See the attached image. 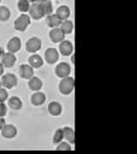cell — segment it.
<instances>
[{
	"mask_svg": "<svg viewBox=\"0 0 137 154\" xmlns=\"http://www.w3.org/2000/svg\"><path fill=\"white\" fill-rule=\"evenodd\" d=\"M75 87V80L73 77L63 78L59 82V91L62 94L69 95L73 92Z\"/></svg>",
	"mask_w": 137,
	"mask_h": 154,
	"instance_id": "1",
	"label": "cell"
},
{
	"mask_svg": "<svg viewBox=\"0 0 137 154\" xmlns=\"http://www.w3.org/2000/svg\"><path fill=\"white\" fill-rule=\"evenodd\" d=\"M30 22H31L30 17L26 14H22L15 21V24H14L15 29L20 32H24L29 26Z\"/></svg>",
	"mask_w": 137,
	"mask_h": 154,
	"instance_id": "2",
	"label": "cell"
},
{
	"mask_svg": "<svg viewBox=\"0 0 137 154\" xmlns=\"http://www.w3.org/2000/svg\"><path fill=\"white\" fill-rule=\"evenodd\" d=\"M42 45V41L41 39L38 37H33L29 38L26 43V50L29 53H35L40 50Z\"/></svg>",
	"mask_w": 137,
	"mask_h": 154,
	"instance_id": "3",
	"label": "cell"
},
{
	"mask_svg": "<svg viewBox=\"0 0 137 154\" xmlns=\"http://www.w3.org/2000/svg\"><path fill=\"white\" fill-rule=\"evenodd\" d=\"M70 72H71V68L69 65V63H67L65 62L58 63L55 69V73L57 76L61 79L69 76L70 75Z\"/></svg>",
	"mask_w": 137,
	"mask_h": 154,
	"instance_id": "4",
	"label": "cell"
},
{
	"mask_svg": "<svg viewBox=\"0 0 137 154\" xmlns=\"http://www.w3.org/2000/svg\"><path fill=\"white\" fill-rule=\"evenodd\" d=\"M1 83H2V86H4L7 89H11L17 86V79L15 75L9 73V74L3 75Z\"/></svg>",
	"mask_w": 137,
	"mask_h": 154,
	"instance_id": "5",
	"label": "cell"
},
{
	"mask_svg": "<svg viewBox=\"0 0 137 154\" xmlns=\"http://www.w3.org/2000/svg\"><path fill=\"white\" fill-rule=\"evenodd\" d=\"M49 36L51 40L53 43H61L62 41H64L65 34L64 33L60 28H55L50 31Z\"/></svg>",
	"mask_w": 137,
	"mask_h": 154,
	"instance_id": "6",
	"label": "cell"
},
{
	"mask_svg": "<svg viewBox=\"0 0 137 154\" xmlns=\"http://www.w3.org/2000/svg\"><path fill=\"white\" fill-rule=\"evenodd\" d=\"M28 11H29V15L31 16V17L33 18V20H39L42 17H44L43 14H42V11L40 10L39 1L33 2V4L30 5V8H29Z\"/></svg>",
	"mask_w": 137,
	"mask_h": 154,
	"instance_id": "7",
	"label": "cell"
},
{
	"mask_svg": "<svg viewBox=\"0 0 137 154\" xmlns=\"http://www.w3.org/2000/svg\"><path fill=\"white\" fill-rule=\"evenodd\" d=\"M59 58V54L58 51L55 48H48L45 52V61L50 63V64H53L55 63H57Z\"/></svg>",
	"mask_w": 137,
	"mask_h": 154,
	"instance_id": "8",
	"label": "cell"
},
{
	"mask_svg": "<svg viewBox=\"0 0 137 154\" xmlns=\"http://www.w3.org/2000/svg\"><path fill=\"white\" fill-rule=\"evenodd\" d=\"M17 62V57L14 55V53L11 52H6L2 57V61L1 63L3 64V66L5 68H12L14 66V64Z\"/></svg>",
	"mask_w": 137,
	"mask_h": 154,
	"instance_id": "9",
	"label": "cell"
},
{
	"mask_svg": "<svg viewBox=\"0 0 137 154\" xmlns=\"http://www.w3.org/2000/svg\"><path fill=\"white\" fill-rule=\"evenodd\" d=\"M2 135L6 139H12L14 138L17 134V129L16 127L12 124H5V127L1 130Z\"/></svg>",
	"mask_w": 137,
	"mask_h": 154,
	"instance_id": "10",
	"label": "cell"
},
{
	"mask_svg": "<svg viewBox=\"0 0 137 154\" xmlns=\"http://www.w3.org/2000/svg\"><path fill=\"white\" fill-rule=\"evenodd\" d=\"M22 47V41L18 37H14L12 38L8 42L7 45V49L9 51V52L11 53H16Z\"/></svg>",
	"mask_w": 137,
	"mask_h": 154,
	"instance_id": "11",
	"label": "cell"
},
{
	"mask_svg": "<svg viewBox=\"0 0 137 154\" xmlns=\"http://www.w3.org/2000/svg\"><path fill=\"white\" fill-rule=\"evenodd\" d=\"M59 51L63 56L68 57L73 52V45L69 40H64L59 45Z\"/></svg>",
	"mask_w": 137,
	"mask_h": 154,
	"instance_id": "12",
	"label": "cell"
},
{
	"mask_svg": "<svg viewBox=\"0 0 137 154\" xmlns=\"http://www.w3.org/2000/svg\"><path fill=\"white\" fill-rule=\"evenodd\" d=\"M19 74L23 79H30L33 76V68L29 64H22L19 68Z\"/></svg>",
	"mask_w": 137,
	"mask_h": 154,
	"instance_id": "13",
	"label": "cell"
},
{
	"mask_svg": "<svg viewBox=\"0 0 137 154\" xmlns=\"http://www.w3.org/2000/svg\"><path fill=\"white\" fill-rule=\"evenodd\" d=\"M28 63H29L30 66L33 67L34 69H39V68L43 66L44 62H43V59H42V57L40 56L39 55V54H35L34 53V54L29 57Z\"/></svg>",
	"mask_w": 137,
	"mask_h": 154,
	"instance_id": "14",
	"label": "cell"
},
{
	"mask_svg": "<svg viewBox=\"0 0 137 154\" xmlns=\"http://www.w3.org/2000/svg\"><path fill=\"white\" fill-rule=\"evenodd\" d=\"M56 15L59 17L62 22L68 20V18L70 16V10L68 6L62 5L58 7V9L56 11Z\"/></svg>",
	"mask_w": 137,
	"mask_h": 154,
	"instance_id": "15",
	"label": "cell"
},
{
	"mask_svg": "<svg viewBox=\"0 0 137 154\" xmlns=\"http://www.w3.org/2000/svg\"><path fill=\"white\" fill-rule=\"evenodd\" d=\"M39 7H40V10L42 11V14L43 16H50L51 15L53 9H52V5H51V1H39Z\"/></svg>",
	"mask_w": 137,
	"mask_h": 154,
	"instance_id": "16",
	"label": "cell"
},
{
	"mask_svg": "<svg viewBox=\"0 0 137 154\" xmlns=\"http://www.w3.org/2000/svg\"><path fill=\"white\" fill-rule=\"evenodd\" d=\"M62 23V21L56 14H51L46 17V24L47 26L51 28H58Z\"/></svg>",
	"mask_w": 137,
	"mask_h": 154,
	"instance_id": "17",
	"label": "cell"
},
{
	"mask_svg": "<svg viewBox=\"0 0 137 154\" xmlns=\"http://www.w3.org/2000/svg\"><path fill=\"white\" fill-rule=\"evenodd\" d=\"M48 111L51 115L55 116H60L62 113V105L57 101H52L48 105Z\"/></svg>",
	"mask_w": 137,
	"mask_h": 154,
	"instance_id": "18",
	"label": "cell"
},
{
	"mask_svg": "<svg viewBox=\"0 0 137 154\" xmlns=\"http://www.w3.org/2000/svg\"><path fill=\"white\" fill-rule=\"evenodd\" d=\"M45 101V95L41 92H36L31 96V102L35 106L43 105Z\"/></svg>",
	"mask_w": 137,
	"mask_h": 154,
	"instance_id": "19",
	"label": "cell"
},
{
	"mask_svg": "<svg viewBox=\"0 0 137 154\" xmlns=\"http://www.w3.org/2000/svg\"><path fill=\"white\" fill-rule=\"evenodd\" d=\"M42 82L39 77L33 76L29 79L28 82V87L32 91H39L42 88Z\"/></svg>",
	"mask_w": 137,
	"mask_h": 154,
	"instance_id": "20",
	"label": "cell"
},
{
	"mask_svg": "<svg viewBox=\"0 0 137 154\" xmlns=\"http://www.w3.org/2000/svg\"><path fill=\"white\" fill-rule=\"evenodd\" d=\"M64 132V139L69 141V143L74 144L75 143V132L70 127H64L63 128Z\"/></svg>",
	"mask_w": 137,
	"mask_h": 154,
	"instance_id": "21",
	"label": "cell"
},
{
	"mask_svg": "<svg viewBox=\"0 0 137 154\" xmlns=\"http://www.w3.org/2000/svg\"><path fill=\"white\" fill-rule=\"evenodd\" d=\"M8 104H9L10 107H11L12 110H21L22 107V100L19 99L18 97H17V96H13V97H11V99H9Z\"/></svg>",
	"mask_w": 137,
	"mask_h": 154,
	"instance_id": "22",
	"label": "cell"
},
{
	"mask_svg": "<svg viewBox=\"0 0 137 154\" xmlns=\"http://www.w3.org/2000/svg\"><path fill=\"white\" fill-rule=\"evenodd\" d=\"M60 28L62 29V31L64 32V34H70L72 33L73 28H74V24L70 20H66L62 22L60 25Z\"/></svg>",
	"mask_w": 137,
	"mask_h": 154,
	"instance_id": "23",
	"label": "cell"
},
{
	"mask_svg": "<svg viewBox=\"0 0 137 154\" xmlns=\"http://www.w3.org/2000/svg\"><path fill=\"white\" fill-rule=\"evenodd\" d=\"M11 17V11L6 6H0V21L6 22Z\"/></svg>",
	"mask_w": 137,
	"mask_h": 154,
	"instance_id": "24",
	"label": "cell"
},
{
	"mask_svg": "<svg viewBox=\"0 0 137 154\" xmlns=\"http://www.w3.org/2000/svg\"><path fill=\"white\" fill-rule=\"evenodd\" d=\"M17 6H18V10L21 12H27L29 11V8H30L29 1H27V0H19Z\"/></svg>",
	"mask_w": 137,
	"mask_h": 154,
	"instance_id": "25",
	"label": "cell"
},
{
	"mask_svg": "<svg viewBox=\"0 0 137 154\" xmlns=\"http://www.w3.org/2000/svg\"><path fill=\"white\" fill-rule=\"evenodd\" d=\"M64 140V132H63V128H58L56 130L53 136V143L58 144Z\"/></svg>",
	"mask_w": 137,
	"mask_h": 154,
	"instance_id": "26",
	"label": "cell"
},
{
	"mask_svg": "<svg viewBox=\"0 0 137 154\" xmlns=\"http://www.w3.org/2000/svg\"><path fill=\"white\" fill-rule=\"evenodd\" d=\"M70 150H71V146L70 143L65 141H61L57 146V151H70Z\"/></svg>",
	"mask_w": 137,
	"mask_h": 154,
	"instance_id": "27",
	"label": "cell"
},
{
	"mask_svg": "<svg viewBox=\"0 0 137 154\" xmlns=\"http://www.w3.org/2000/svg\"><path fill=\"white\" fill-rule=\"evenodd\" d=\"M9 97L8 92L5 90V88H0V102L5 103Z\"/></svg>",
	"mask_w": 137,
	"mask_h": 154,
	"instance_id": "28",
	"label": "cell"
},
{
	"mask_svg": "<svg viewBox=\"0 0 137 154\" xmlns=\"http://www.w3.org/2000/svg\"><path fill=\"white\" fill-rule=\"evenodd\" d=\"M7 113V106L5 103L0 102V117H4Z\"/></svg>",
	"mask_w": 137,
	"mask_h": 154,
	"instance_id": "29",
	"label": "cell"
},
{
	"mask_svg": "<svg viewBox=\"0 0 137 154\" xmlns=\"http://www.w3.org/2000/svg\"><path fill=\"white\" fill-rule=\"evenodd\" d=\"M5 120L3 118V117H0V131L2 130V128L5 127Z\"/></svg>",
	"mask_w": 137,
	"mask_h": 154,
	"instance_id": "30",
	"label": "cell"
},
{
	"mask_svg": "<svg viewBox=\"0 0 137 154\" xmlns=\"http://www.w3.org/2000/svg\"><path fill=\"white\" fill-rule=\"evenodd\" d=\"M4 68H5V67L3 66V64L0 63V75H2L4 74Z\"/></svg>",
	"mask_w": 137,
	"mask_h": 154,
	"instance_id": "31",
	"label": "cell"
},
{
	"mask_svg": "<svg viewBox=\"0 0 137 154\" xmlns=\"http://www.w3.org/2000/svg\"><path fill=\"white\" fill-rule=\"evenodd\" d=\"M5 51H4V49L2 48V47H0V58H2V57L4 56V54H5Z\"/></svg>",
	"mask_w": 137,
	"mask_h": 154,
	"instance_id": "32",
	"label": "cell"
},
{
	"mask_svg": "<svg viewBox=\"0 0 137 154\" xmlns=\"http://www.w3.org/2000/svg\"><path fill=\"white\" fill-rule=\"evenodd\" d=\"M1 86H2V83H1V82H0V88H1Z\"/></svg>",
	"mask_w": 137,
	"mask_h": 154,
	"instance_id": "33",
	"label": "cell"
},
{
	"mask_svg": "<svg viewBox=\"0 0 137 154\" xmlns=\"http://www.w3.org/2000/svg\"><path fill=\"white\" fill-rule=\"evenodd\" d=\"M0 3H1V0H0Z\"/></svg>",
	"mask_w": 137,
	"mask_h": 154,
	"instance_id": "34",
	"label": "cell"
}]
</instances>
